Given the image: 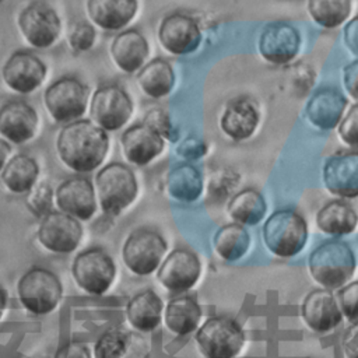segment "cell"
I'll return each mask as SVG.
<instances>
[{"instance_id":"cell-22","label":"cell","mask_w":358,"mask_h":358,"mask_svg":"<svg viewBox=\"0 0 358 358\" xmlns=\"http://www.w3.org/2000/svg\"><path fill=\"white\" fill-rule=\"evenodd\" d=\"M299 48V35L287 22H273L263 31L259 41L260 55L270 63L284 64L294 59Z\"/></svg>"},{"instance_id":"cell-20","label":"cell","mask_w":358,"mask_h":358,"mask_svg":"<svg viewBox=\"0 0 358 358\" xmlns=\"http://www.w3.org/2000/svg\"><path fill=\"white\" fill-rule=\"evenodd\" d=\"M38 127V115L25 101L14 99L0 106V134L13 144L31 140Z\"/></svg>"},{"instance_id":"cell-25","label":"cell","mask_w":358,"mask_h":358,"mask_svg":"<svg viewBox=\"0 0 358 358\" xmlns=\"http://www.w3.org/2000/svg\"><path fill=\"white\" fill-rule=\"evenodd\" d=\"M137 0H88L87 11L92 22L105 31L126 27L137 11Z\"/></svg>"},{"instance_id":"cell-15","label":"cell","mask_w":358,"mask_h":358,"mask_svg":"<svg viewBox=\"0 0 358 358\" xmlns=\"http://www.w3.org/2000/svg\"><path fill=\"white\" fill-rule=\"evenodd\" d=\"M6 85L18 94H31L46 77L45 63L29 50L14 52L1 69Z\"/></svg>"},{"instance_id":"cell-6","label":"cell","mask_w":358,"mask_h":358,"mask_svg":"<svg viewBox=\"0 0 358 358\" xmlns=\"http://www.w3.org/2000/svg\"><path fill=\"white\" fill-rule=\"evenodd\" d=\"M194 341L204 358H235L245 344V333L236 320L213 316L199 327Z\"/></svg>"},{"instance_id":"cell-12","label":"cell","mask_w":358,"mask_h":358,"mask_svg":"<svg viewBox=\"0 0 358 358\" xmlns=\"http://www.w3.org/2000/svg\"><path fill=\"white\" fill-rule=\"evenodd\" d=\"M39 243L53 253H71L81 242L83 227L77 218L50 211L42 217L36 232Z\"/></svg>"},{"instance_id":"cell-45","label":"cell","mask_w":358,"mask_h":358,"mask_svg":"<svg viewBox=\"0 0 358 358\" xmlns=\"http://www.w3.org/2000/svg\"><path fill=\"white\" fill-rule=\"evenodd\" d=\"M344 41L350 50L358 56V17L345 25Z\"/></svg>"},{"instance_id":"cell-33","label":"cell","mask_w":358,"mask_h":358,"mask_svg":"<svg viewBox=\"0 0 358 358\" xmlns=\"http://www.w3.org/2000/svg\"><path fill=\"white\" fill-rule=\"evenodd\" d=\"M213 245L215 253L227 262H235L241 259L249 249L250 236L243 225L236 222L221 227L214 238Z\"/></svg>"},{"instance_id":"cell-9","label":"cell","mask_w":358,"mask_h":358,"mask_svg":"<svg viewBox=\"0 0 358 358\" xmlns=\"http://www.w3.org/2000/svg\"><path fill=\"white\" fill-rule=\"evenodd\" d=\"M88 92V87L83 81L66 76L46 88L43 103L55 122L70 123L80 119L85 112Z\"/></svg>"},{"instance_id":"cell-1","label":"cell","mask_w":358,"mask_h":358,"mask_svg":"<svg viewBox=\"0 0 358 358\" xmlns=\"http://www.w3.org/2000/svg\"><path fill=\"white\" fill-rule=\"evenodd\" d=\"M56 150L60 161L74 172L84 173L98 168L109 150L106 130L90 119H77L57 134Z\"/></svg>"},{"instance_id":"cell-23","label":"cell","mask_w":358,"mask_h":358,"mask_svg":"<svg viewBox=\"0 0 358 358\" xmlns=\"http://www.w3.org/2000/svg\"><path fill=\"white\" fill-rule=\"evenodd\" d=\"M148 42L137 29H126L117 34L110 45L115 64L124 73H134L143 67L148 56Z\"/></svg>"},{"instance_id":"cell-31","label":"cell","mask_w":358,"mask_h":358,"mask_svg":"<svg viewBox=\"0 0 358 358\" xmlns=\"http://www.w3.org/2000/svg\"><path fill=\"white\" fill-rule=\"evenodd\" d=\"M137 84L150 98H162L172 90L175 73L165 59L157 57L141 67L137 74Z\"/></svg>"},{"instance_id":"cell-35","label":"cell","mask_w":358,"mask_h":358,"mask_svg":"<svg viewBox=\"0 0 358 358\" xmlns=\"http://www.w3.org/2000/svg\"><path fill=\"white\" fill-rule=\"evenodd\" d=\"M310 17L324 28L344 22L351 11V0H308Z\"/></svg>"},{"instance_id":"cell-11","label":"cell","mask_w":358,"mask_h":358,"mask_svg":"<svg viewBox=\"0 0 358 358\" xmlns=\"http://www.w3.org/2000/svg\"><path fill=\"white\" fill-rule=\"evenodd\" d=\"M18 27L25 41L38 49L52 46L62 29L56 11L41 1L31 3L18 15Z\"/></svg>"},{"instance_id":"cell-26","label":"cell","mask_w":358,"mask_h":358,"mask_svg":"<svg viewBox=\"0 0 358 358\" xmlns=\"http://www.w3.org/2000/svg\"><path fill=\"white\" fill-rule=\"evenodd\" d=\"M162 310L164 303L159 295L152 289H144L127 302L126 317L137 331L148 333L159 326Z\"/></svg>"},{"instance_id":"cell-29","label":"cell","mask_w":358,"mask_h":358,"mask_svg":"<svg viewBox=\"0 0 358 358\" xmlns=\"http://www.w3.org/2000/svg\"><path fill=\"white\" fill-rule=\"evenodd\" d=\"M316 224L319 229L327 235L343 236L357 228L358 214L348 203L331 200L317 211Z\"/></svg>"},{"instance_id":"cell-37","label":"cell","mask_w":358,"mask_h":358,"mask_svg":"<svg viewBox=\"0 0 358 358\" xmlns=\"http://www.w3.org/2000/svg\"><path fill=\"white\" fill-rule=\"evenodd\" d=\"M95 29L94 27L87 21H78L74 25H71L67 39L71 49L77 52H85L92 48L95 42Z\"/></svg>"},{"instance_id":"cell-5","label":"cell","mask_w":358,"mask_h":358,"mask_svg":"<svg viewBox=\"0 0 358 358\" xmlns=\"http://www.w3.org/2000/svg\"><path fill=\"white\" fill-rule=\"evenodd\" d=\"M21 305L32 315H48L56 309L62 296L63 285L59 277L43 267H31L17 284Z\"/></svg>"},{"instance_id":"cell-48","label":"cell","mask_w":358,"mask_h":358,"mask_svg":"<svg viewBox=\"0 0 358 358\" xmlns=\"http://www.w3.org/2000/svg\"><path fill=\"white\" fill-rule=\"evenodd\" d=\"M7 302H8V294L4 289V287L0 284V319L4 315V310L7 308Z\"/></svg>"},{"instance_id":"cell-16","label":"cell","mask_w":358,"mask_h":358,"mask_svg":"<svg viewBox=\"0 0 358 358\" xmlns=\"http://www.w3.org/2000/svg\"><path fill=\"white\" fill-rule=\"evenodd\" d=\"M56 204L62 213L87 221L96 211L95 190L90 179L73 176L62 182L55 193Z\"/></svg>"},{"instance_id":"cell-42","label":"cell","mask_w":358,"mask_h":358,"mask_svg":"<svg viewBox=\"0 0 358 358\" xmlns=\"http://www.w3.org/2000/svg\"><path fill=\"white\" fill-rule=\"evenodd\" d=\"M55 358H92L87 344L81 341H70L60 347Z\"/></svg>"},{"instance_id":"cell-39","label":"cell","mask_w":358,"mask_h":358,"mask_svg":"<svg viewBox=\"0 0 358 358\" xmlns=\"http://www.w3.org/2000/svg\"><path fill=\"white\" fill-rule=\"evenodd\" d=\"M236 183H238L236 173L228 169H221V171H217L210 178L208 190L211 196L221 199V197H225L236 186Z\"/></svg>"},{"instance_id":"cell-44","label":"cell","mask_w":358,"mask_h":358,"mask_svg":"<svg viewBox=\"0 0 358 358\" xmlns=\"http://www.w3.org/2000/svg\"><path fill=\"white\" fill-rule=\"evenodd\" d=\"M344 85L350 95L358 99V62H354L344 69Z\"/></svg>"},{"instance_id":"cell-43","label":"cell","mask_w":358,"mask_h":358,"mask_svg":"<svg viewBox=\"0 0 358 358\" xmlns=\"http://www.w3.org/2000/svg\"><path fill=\"white\" fill-rule=\"evenodd\" d=\"M341 345L345 358H358V323L351 324L344 331Z\"/></svg>"},{"instance_id":"cell-4","label":"cell","mask_w":358,"mask_h":358,"mask_svg":"<svg viewBox=\"0 0 358 358\" xmlns=\"http://www.w3.org/2000/svg\"><path fill=\"white\" fill-rule=\"evenodd\" d=\"M308 239L305 218L292 210L273 213L263 225L266 248L277 257L288 259L298 255Z\"/></svg>"},{"instance_id":"cell-24","label":"cell","mask_w":358,"mask_h":358,"mask_svg":"<svg viewBox=\"0 0 358 358\" xmlns=\"http://www.w3.org/2000/svg\"><path fill=\"white\" fill-rule=\"evenodd\" d=\"M259 123V110L248 98L231 99L220 119L221 130L234 140L250 137Z\"/></svg>"},{"instance_id":"cell-7","label":"cell","mask_w":358,"mask_h":358,"mask_svg":"<svg viewBox=\"0 0 358 358\" xmlns=\"http://www.w3.org/2000/svg\"><path fill=\"white\" fill-rule=\"evenodd\" d=\"M166 249V241L159 232L151 228H138L124 241L122 259L131 273L148 275L161 266Z\"/></svg>"},{"instance_id":"cell-47","label":"cell","mask_w":358,"mask_h":358,"mask_svg":"<svg viewBox=\"0 0 358 358\" xmlns=\"http://www.w3.org/2000/svg\"><path fill=\"white\" fill-rule=\"evenodd\" d=\"M10 152H11V147L8 145V143L6 140L0 138V173L8 161Z\"/></svg>"},{"instance_id":"cell-40","label":"cell","mask_w":358,"mask_h":358,"mask_svg":"<svg viewBox=\"0 0 358 358\" xmlns=\"http://www.w3.org/2000/svg\"><path fill=\"white\" fill-rule=\"evenodd\" d=\"M143 123H145L147 126H150L151 129H154L157 133H159L162 137H166L169 140H175L173 136V127L172 123L169 120V116L166 115L165 110L162 109H150L144 119Z\"/></svg>"},{"instance_id":"cell-30","label":"cell","mask_w":358,"mask_h":358,"mask_svg":"<svg viewBox=\"0 0 358 358\" xmlns=\"http://www.w3.org/2000/svg\"><path fill=\"white\" fill-rule=\"evenodd\" d=\"M39 175V166L32 157L18 154L11 157L1 171V183L15 194L29 193Z\"/></svg>"},{"instance_id":"cell-18","label":"cell","mask_w":358,"mask_h":358,"mask_svg":"<svg viewBox=\"0 0 358 358\" xmlns=\"http://www.w3.org/2000/svg\"><path fill=\"white\" fill-rule=\"evenodd\" d=\"M323 182L331 194L358 196V151L331 155L323 166Z\"/></svg>"},{"instance_id":"cell-19","label":"cell","mask_w":358,"mask_h":358,"mask_svg":"<svg viewBox=\"0 0 358 358\" xmlns=\"http://www.w3.org/2000/svg\"><path fill=\"white\" fill-rule=\"evenodd\" d=\"M301 315L308 327L317 333L333 330L343 319L337 298L327 288L308 292L301 305Z\"/></svg>"},{"instance_id":"cell-41","label":"cell","mask_w":358,"mask_h":358,"mask_svg":"<svg viewBox=\"0 0 358 358\" xmlns=\"http://www.w3.org/2000/svg\"><path fill=\"white\" fill-rule=\"evenodd\" d=\"M338 134L345 144L358 147V103L351 106L347 116L340 123Z\"/></svg>"},{"instance_id":"cell-27","label":"cell","mask_w":358,"mask_h":358,"mask_svg":"<svg viewBox=\"0 0 358 358\" xmlns=\"http://www.w3.org/2000/svg\"><path fill=\"white\" fill-rule=\"evenodd\" d=\"M201 308L197 301L189 295L172 298L164 310V323L168 330L176 336L193 333L200 322Z\"/></svg>"},{"instance_id":"cell-28","label":"cell","mask_w":358,"mask_h":358,"mask_svg":"<svg viewBox=\"0 0 358 358\" xmlns=\"http://www.w3.org/2000/svg\"><path fill=\"white\" fill-rule=\"evenodd\" d=\"M347 101L344 96L330 88L317 91L306 106L308 119L320 129L334 127L345 108Z\"/></svg>"},{"instance_id":"cell-49","label":"cell","mask_w":358,"mask_h":358,"mask_svg":"<svg viewBox=\"0 0 358 358\" xmlns=\"http://www.w3.org/2000/svg\"><path fill=\"white\" fill-rule=\"evenodd\" d=\"M0 1H1V0H0Z\"/></svg>"},{"instance_id":"cell-8","label":"cell","mask_w":358,"mask_h":358,"mask_svg":"<svg viewBox=\"0 0 358 358\" xmlns=\"http://www.w3.org/2000/svg\"><path fill=\"white\" fill-rule=\"evenodd\" d=\"M71 274L80 289L91 295H102L116 277V264L106 250L91 248L74 257Z\"/></svg>"},{"instance_id":"cell-10","label":"cell","mask_w":358,"mask_h":358,"mask_svg":"<svg viewBox=\"0 0 358 358\" xmlns=\"http://www.w3.org/2000/svg\"><path fill=\"white\" fill-rule=\"evenodd\" d=\"M133 113L130 95L117 85L99 87L91 99V117L106 131L120 129Z\"/></svg>"},{"instance_id":"cell-32","label":"cell","mask_w":358,"mask_h":358,"mask_svg":"<svg viewBox=\"0 0 358 358\" xmlns=\"http://www.w3.org/2000/svg\"><path fill=\"white\" fill-rule=\"evenodd\" d=\"M266 201L255 189H243L238 192L228 203V215L239 225H255L262 221L266 214Z\"/></svg>"},{"instance_id":"cell-21","label":"cell","mask_w":358,"mask_h":358,"mask_svg":"<svg viewBox=\"0 0 358 358\" xmlns=\"http://www.w3.org/2000/svg\"><path fill=\"white\" fill-rule=\"evenodd\" d=\"M123 155L137 166L150 164L164 150V137L145 123L130 126L120 138Z\"/></svg>"},{"instance_id":"cell-46","label":"cell","mask_w":358,"mask_h":358,"mask_svg":"<svg viewBox=\"0 0 358 358\" xmlns=\"http://www.w3.org/2000/svg\"><path fill=\"white\" fill-rule=\"evenodd\" d=\"M203 152H204L203 143H200V141H197L194 138H189L182 145V154L186 158H199Z\"/></svg>"},{"instance_id":"cell-13","label":"cell","mask_w":358,"mask_h":358,"mask_svg":"<svg viewBox=\"0 0 358 358\" xmlns=\"http://www.w3.org/2000/svg\"><path fill=\"white\" fill-rule=\"evenodd\" d=\"M201 263L199 257L187 249L172 250L161 263L157 271L159 284L173 294L190 289L199 280Z\"/></svg>"},{"instance_id":"cell-36","label":"cell","mask_w":358,"mask_h":358,"mask_svg":"<svg viewBox=\"0 0 358 358\" xmlns=\"http://www.w3.org/2000/svg\"><path fill=\"white\" fill-rule=\"evenodd\" d=\"M52 199H53L52 187L46 182H42L31 189L27 199V204L36 217H43L48 213H50Z\"/></svg>"},{"instance_id":"cell-14","label":"cell","mask_w":358,"mask_h":358,"mask_svg":"<svg viewBox=\"0 0 358 358\" xmlns=\"http://www.w3.org/2000/svg\"><path fill=\"white\" fill-rule=\"evenodd\" d=\"M158 41L172 55H187L200 45L201 31L193 17L176 11L162 18L158 27Z\"/></svg>"},{"instance_id":"cell-17","label":"cell","mask_w":358,"mask_h":358,"mask_svg":"<svg viewBox=\"0 0 358 358\" xmlns=\"http://www.w3.org/2000/svg\"><path fill=\"white\" fill-rule=\"evenodd\" d=\"M95 358H150L147 340L136 331L112 327L102 333L94 345Z\"/></svg>"},{"instance_id":"cell-38","label":"cell","mask_w":358,"mask_h":358,"mask_svg":"<svg viewBox=\"0 0 358 358\" xmlns=\"http://www.w3.org/2000/svg\"><path fill=\"white\" fill-rule=\"evenodd\" d=\"M337 303L347 319H358V281L341 287L337 294Z\"/></svg>"},{"instance_id":"cell-3","label":"cell","mask_w":358,"mask_h":358,"mask_svg":"<svg viewBox=\"0 0 358 358\" xmlns=\"http://www.w3.org/2000/svg\"><path fill=\"white\" fill-rule=\"evenodd\" d=\"M98 201L105 214L117 215L137 197L138 185L134 172L124 164L112 162L95 176Z\"/></svg>"},{"instance_id":"cell-2","label":"cell","mask_w":358,"mask_h":358,"mask_svg":"<svg viewBox=\"0 0 358 358\" xmlns=\"http://www.w3.org/2000/svg\"><path fill=\"white\" fill-rule=\"evenodd\" d=\"M310 277L323 288H341L352 277L355 256L343 241H327L319 245L309 256Z\"/></svg>"},{"instance_id":"cell-34","label":"cell","mask_w":358,"mask_h":358,"mask_svg":"<svg viewBox=\"0 0 358 358\" xmlns=\"http://www.w3.org/2000/svg\"><path fill=\"white\" fill-rule=\"evenodd\" d=\"M166 189L173 199L190 203L201 194L203 179L194 166L187 164L178 165L168 175Z\"/></svg>"}]
</instances>
